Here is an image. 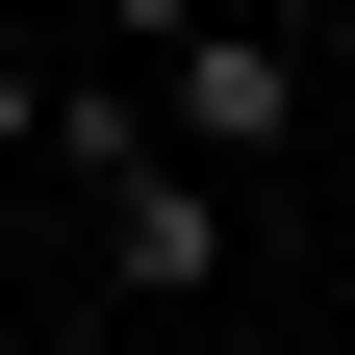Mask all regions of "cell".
<instances>
[{"label": "cell", "mask_w": 355, "mask_h": 355, "mask_svg": "<svg viewBox=\"0 0 355 355\" xmlns=\"http://www.w3.org/2000/svg\"><path fill=\"white\" fill-rule=\"evenodd\" d=\"M127 102H153V153H203V178H279L330 76H304V26H279V0H254V26L203 0V26H153V76H127Z\"/></svg>", "instance_id": "cell-1"}, {"label": "cell", "mask_w": 355, "mask_h": 355, "mask_svg": "<svg viewBox=\"0 0 355 355\" xmlns=\"http://www.w3.org/2000/svg\"><path fill=\"white\" fill-rule=\"evenodd\" d=\"M229 203H254V178H203V153H127V178H102V279H203V254H229Z\"/></svg>", "instance_id": "cell-2"}, {"label": "cell", "mask_w": 355, "mask_h": 355, "mask_svg": "<svg viewBox=\"0 0 355 355\" xmlns=\"http://www.w3.org/2000/svg\"><path fill=\"white\" fill-rule=\"evenodd\" d=\"M153 26H203V0H102V51H153Z\"/></svg>", "instance_id": "cell-3"}, {"label": "cell", "mask_w": 355, "mask_h": 355, "mask_svg": "<svg viewBox=\"0 0 355 355\" xmlns=\"http://www.w3.org/2000/svg\"><path fill=\"white\" fill-rule=\"evenodd\" d=\"M26 102H51V76H0V153H26Z\"/></svg>", "instance_id": "cell-4"}, {"label": "cell", "mask_w": 355, "mask_h": 355, "mask_svg": "<svg viewBox=\"0 0 355 355\" xmlns=\"http://www.w3.org/2000/svg\"><path fill=\"white\" fill-rule=\"evenodd\" d=\"M304 26H330V51H355V0H304Z\"/></svg>", "instance_id": "cell-5"}]
</instances>
